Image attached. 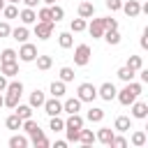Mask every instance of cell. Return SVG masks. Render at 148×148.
<instances>
[{
    "label": "cell",
    "instance_id": "cell-1",
    "mask_svg": "<svg viewBox=\"0 0 148 148\" xmlns=\"http://www.w3.org/2000/svg\"><path fill=\"white\" fill-rule=\"evenodd\" d=\"M141 90H143V88H141V83L127 81V83H125V88L116 92V97H118V102H120L123 106H130V104H132V102H134V99L141 95Z\"/></svg>",
    "mask_w": 148,
    "mask_h": 148
},
{
    "label": "cell",
    "instance_id": "cell-43",
    "mask_svg": "<svg viewBox=\"0 0 148 148\" xmlns=\"http://www.w3.org/2000/svg\"><path fill=\"white\" fill-rule=\"evenodd\" d=\"M104 5H106V9H111V12H118V9L123 7V0H104Z\"/></svg>",
    "mask_w": 148,
    "mask_h": 148
},
{
    "label": "cell",
    "instance_id": "cell-4",
    "mask_svg": "<svg viewBox=\"0 0 148 148\" xmlns=\"http://www.w3.org/2000/svg\"><path fill=\"white\" fill-rule=\"evenodd\" d=\"M76 97H79L81 102H92V99L97 97V88H95L92 83H81L79 90H76Z\"/></svg>",
    "mask_w": 148,
    "mask_h": 148
},
{
    "label": "cell",
    "instance_id": "cell-27",
    "mask_svg": "<svg viewBox=\"0 0 148 148\" xmlns=\"http://www.w3.org/2000/svg\"><path fill=\"white\" fill-rule=\"evenodd\" d=\"M18 60V53L14 51V49H2V53H0V62H16Z\"/></svg>",
    "mask_w": 148,
    "mask_h": 148
},
{
    "label": "cell",
    "instance_id": "cell-34",
    "mask_svg": "<svg viewBox=\"0 0 148 148\" xmlns=\"http://www.w3.org/2000/svg\"><path fill=\"white\" fill-rule=\"evenodd\" d=\"M49 9H51V18H53V23H58V21L65 16V9L58 7V5H49Z\"/></svg>",
    "mask_w": 148,
    "mask_h": 148
},
{
    "label": "cell",
    "instance_id": "cell-48",
    "mask_svg": "<svg viewBox=\"0 0 148 148\" xmlns=\"http://www.w3.org/2000/svg\"><path fill=\"white\" fill-rule=\"evenodd\" d=\"M136 72H139L141 81H143V83H148V69H143V67H141V69H136Z\"/></svg>",
    "mask_w": 148,
    "mask_h": 148
},
{
    "label": "cell",
    "instance_id": "cell-32",
    "mask_svg": "<svg viewBox=\"0 0 148 148\" xmlns=\"http://www.w3.org/2000/svg\"><path fill=\"white\" fill-rule=\"evenodd\" d=\"M49 130H53V132H62V130H65V120H62L60 116H51Z\"/></svg>",
    "mask_w": 148,
    "mask_h": 148
},
{
    "label": "cell",
    "instance_id": "cell-20",
    "mask_svg": "<svg viewBox=\"0 0 148 148\" xmlns=\"http://www.w3.org/2000/svg\"><path fill=\"white\" fill-rule=\"evenodd\" d=\"M79 16L81 18H92L95 16V5L92 2H81L79 5Z\"/></svg>",
    "mask_w": 148,
    "mask_h": 148
},
{
    "label": "cell",
    "instance_id": "cell-2",
    "mask_svg": "<svg viewBox=\"0 0 148 148\" xmlns=\"http://www.w3.org/2000/svg\"><path fill=\"white\" fill-rule=\"evenodd\" d=\"M5 106H9V109H14L16 104H18V99H21V95H23V83L21 81H12V83H7V88H5Z\"/></svg>",
    "mask_w": 148,
    "mask_h": 148
},
{
    "label": "cell",
    "instance_id": "cell-36",
    "mask_svg": "<svg viewBox=\"0 0 148 148\" xmlns=\"http://www.w3.org/2000/svg\"><path fill=\"white\" fill-rule=\"evenodd\" d=\"M127 67H130V69H134V72H136V69H141V67H143L141 56H130V58H127Z\"/></svg>",
    "mask_w": 148,
    "mask_h": 148
},
{
    "label": "cell",
    "instance_id": "cell-22",
    "mask_svg": "<svg viewBox=\"0 0 148 148\" xmlns=\"http://www.w3.org/2000/svg\"><path fill=\"white\" fill-rule=\"evenodd\" d=\"M113 130H118V132H127V130H132V120H130L127 116H118L116 123H113Z\"/></svg>",
    "mask_w": 148,
    "mask_h": 148
},
{
    "label": "cell",
    "instance_id": "cell-44",
    "mask_svg": "<svg viewBox=\"0 0 148 148\" xmlns=\"http://www.w3.org/2000/svg\"><path fill=\"white\" fill-rule=\"evenodd\" d=\"M9 32H12L9 23L7 21H0V37H9Z\"/></svg>",
    "mask_w": 148,
    "mask_h": 148
},
{
    "label": "cell",
    "instance_id": "cell-47",
    "mask_svg": "<svg viewBox=\"0 0 148 148\" xmlns=\"http://www.w3.org/2000/svg\"><path fill=\"white\" fill-rule=\"evenodd\" d=\"M141 49H148V30H143L141 35Z\"/></svg>",
    "mask_w": 148,
    "mask_h": 148
},
{
    "label": "cell",
    "instance_id": "cell-54",
    "mask_svg": "<svg viewBox=\"0 0 148 148\" xmlns=\"http://www.w3.org/2000/svg\"><path fill=\"white\" fill-rule=\"evenodd\" d=\"M7 2H12V5H16V2H21V0H7Z\"/></svg>",
    "mask_w": 148,
    "mask_h": 148
},
{
    "label": "cell",
    "instance_id": "cell-12",
    "mask_svg": "<svg viewBox=\"0 0 148 148\" xmlns=\"http://www.w3.org/2000/svg\"><path fill=\"white\" fill-rule=\"evenodd\" d=\"M132 118H139V120H143V118H148V104L146 102H132Z\"/></svg>",
    "mask_w": 148,
    "mask_h": 148
},
{
    "label": "cell",
    "instance_id": "cell-5",
    "mask_svg": "<svg viewBox=\"0 0 148 148\" xmlns=\"http://www.w3.org/2000/svg\"><path fill=\"white\" fill-rule=\"evenodd\" d=\"M42 109L46 111V116H60L62 113V102H60V97H51V99H44Z\"/></svg>",
    "mask_w": 148,
    "mask_h": 148
},
{
    "label": "cell",
    "instance_id": "cell-30",
    "mask_svg": "<svg viewBox=\"0 0 148 148\" xmlns=\"http://www.w3.org/2000/svg\"><path fill=\"white\" fill-rule=\"evenodd\" d=\"M58 44H60L62 49H72V44H74L72 32H60V35H58Z\"/></svg>",
    "mask_w": 148,
    "mask_h": 148
},
{
    "label": "cell",
    "instance_id": "cell-17",
    "mask_svg": "<svg viewBox=\"0 0 148 148\" xmlns=\"http://www.w3.org/2000/svg\"><path fill=\"white\" fill-rule=\"evenodd\" d=\"M9 35H12V39H16V42H21V44H23V42H28V37H30V32H28V28H25V25L14 28Z\"/></svg>",
    "mask_w": 148,
    "mask_h": 148
},
{
    "label": "cell",
    "instance_id": "cell-7",
    "mask_svg": "<svg viewBox=\"0 0 148 148\" xmlns=\"http://www.w3.org/2000/svg\"><path fill=\"white\" fill-rule=\"evenodd\" d=\"M35 35L39 39H49L53 35V23L51 21H35Z\"/></svg>",
    "mask_w": 148,
    "mask_h": 148
},
{
    "label": "cell",
    "instance_id": "cell-52",
    "mask_svg": "<svg viewBox=\"0 0 148 148\" xmlns=\"http://www.w3.org/2000/svg\"><path fill=\"white\" fill-rule=\"evenodd\" d=\"M7 5V0H0V12H2V7Z\"/></svg>",
    "mask_w": 148,
    "mask_h": 148
},
{
    "label": "cell",
    "instance_id": "cell-41",
    "mask_svg": "<svg viewBox=\"0 0 148 148\" xmlns=\"http://www.w3.org/2000/svg\"><path fill=\"white\" fill-rule=\"evenodd\" d=\"M102 21H104V28H106V30H118V21H116V18H111V16H104Z\"/></svg>",
    "mask_w": 148,
    "mask_h": 148
},
{
    "label": "cell",
    "instance_id": "cell-14",
    "mask_svg": "<svg viewBox=\"0 0 148 148\" xmlns=\"http://www.w3.org/2000/svg\"><path fill=\"white\" fill-rule=\"evenodd\" d=\"M62 111H67V113H79V111H81V99H79V97L65 99V102H62Z\"/></svg>",
    "mask_w": 148,
    "mask_h": 148
},
{
    "label": "cell",
    "instance_id": "cell-15",
    "mask_svg": "<svg viewBox=\"0 0 148 148\" xmlns=\"http://www.w3.org/2000/svg\"><path fill=\"white\" fill-rule=\"evenodd\" d=\"M83 127V118L79 113H69V118L65 120V130H81Z\"/></svg>",
    "mask_w": 148,
    "mask_h": 148
},
{
    "label": "cell",
    "instance_id": "cell-28",
    "mask_svg": "<svg viewBox=\"0 0 148 148\" xmlns=\"http://www.w3.org/2000/svg\"><path fill=\"white\" fill-rule=\"evenodd\" d=\"M37 69H42V72H46V69H51V65H53V60H51V56H39L37 53Z\"/></svg>",
    "mask_w": 148,
    "mask_h": 148
},
{
    "label": "cell",
    "instance_id": "cell-16",
    "mask_svg": "<svg viewBox=\"0 0 148 148\" xmlns=\"http://www.w3.org/2000/svg\"><path fill=\"white\" fill-rule=\"evenodd\" d=\"M95 139H97L99 143L109 146V143H111V139H113V130H111V127H99V132L95 134Z\"/></svg>",
    "mask_w": 148,
    "mask_h": 148
},
{
    "label": "cell",
    "instance_id": "cell-50",
    "mask_svg": "<svg viewBox=\"0 0 148 148\" xmlns=\"http://www.w3.org/2000/svg\"><path fill=\"white\" fill-rule=\"evenodd\" d=\"M21 2H23L25 7H32V9H35V7H37V5L42 2V0H21Z\"/></svg>",
    "mask_w": 148,
    "mask_h": 148
},
{
    "label": "cell",
    "instance_id": "cell-21",
    "mask_svg": "<svg viewBox=\"0 0 148 148\" xmlns=\"http://www.w3.org/2000/svg\"><path fill=\"white\" fill-rule=\"evenodd\" d=\"M14 113H16L21 120L32 118V106H30V104H16V106H14Z\"/></svg>",
    "mask_w": 148,
    "mask_h": 148
},
{
    "label": "cell",
    "instance_id": "cell-8",
    "mask_svg": "<svg viewBox=\"0 0 148 148\" xmlns=\"http://www.w3.org/2000/svg\"><path fill=\"white\" fill-rule=\"evenodd\" d=\"M35 58H37V46L23 42V46H21V51H18V60H23V62H32Z\"/></svg>",
    "mask_w": 148,
    "mask_h": 148
},
{
    "label": "cell",
    "instance_id": "cell-33",
    "mask_svg": "<svg viewBox=\"0 0 148 148\" xmlns=\"http://www.w3.org/2000/svg\"><path fill=\"white\" fill-rule=\"evenodd\" d=\"M51 95L53 97H62L65 95V81H53L51 83Z\"/></svg>",
    "mask_w": 148,
    "mask_h": 148
},
{
    "label": "cell",
    "instance_id": "cell-49",
    "mask_svg": "<svg viewBox=\"0 0 148 148\" xmlns=\"http://www.w3.org/2000/svg\"><path fill=\"white\" fill-rule=\"evenodd\" d=\"M7 83H9V81H7V76H5V74H0V92H5Z\"/></svg>",
    "mask_w": 148,
    "mask_h": 148
},
{
    "label": "cell",
    "instance_id": "cell-9",
    "mask_svg": "<svg viewBox=\"0 0 148 148\" xmlns=\"http://www.w3.org/2000/svg\"><path fill=\"white\" fill-rule=\"evenodd\" d=\"M116 92H118V90H116V86H113V83H109V81H106V83H102V86L97 88V97H102L104 102H111V99L116 97Z\"/></svg>",
    "mask_w": 148,
    "mask_h": 148
},
{
    "label": "cell",
    "instance_id": "cell-3",
    "mask_svg": "<svg viewBox=\"0 0 148 148\" xmlns=\"http://www.w3.org/2000/svg\"><path fill=\"white\" fill-rule=\"evenodd\" d=\"M88 62H90V46H88V44H79V46L74 49V65L86 67Z\"/></svg>",
    "mask_w": 148,
    "mask_h": 148
},
{
    "label": "cell",
    "instance_id": "cell-23",
    "mask_svg": "<svg viewBox=\"0 0 148 148\" xmlns=\"http://www.w3.org/2000/svg\"><path fill=\"white\" fill-rule=\"evenodd\" d=\"M79 141H81L83 146H92V143H95L97 139H95L92 130H83V127H81V130H79Z\"/></svg>",
    "mask_w": 148,
    "mask_h": 148
},
{
    "label": "cell",
    "instance_id": "cell-26",
    "mask_svg": "<svg viewBox=\"0 0 148 148\" xmlns=\"http://www.w3.org/2000/svg\"><path fill=\"white\" fill-rule=\"evenodd\" d=\"M104 39H106V44H111V46H116V44H120V32L118 30H104V35H102Z\"/></svg>",
    "mask_w": 148,
    "mask_h": 148
},
{
    "label": "cell",
    "instance_id": "cell-24",
    "mask_svg": "<svg viewBox=\"0 0 148 148\" xmlns=\"http://www.w3.org/2000/svg\"><path fill=\"white\" fill-rule=\"evenodd\" d=\"M44 99H46V97H44V92H42L39 88H35V90H32V95H30V106H32V109H39V106L44 104Z\"/></svg>",
    "mask_w": 148,
    "mask_h": 148
},
{
    "label": "cell",
    "instance_id": "cell-11",
    "mask_svg": "<svg viewBox=\"0 0 148 148\" xmlns=\"http://www.w3.org/2000/svg\"><path fill=\"white\" fill-rule=\"evenodd\" d=\"M86 28H88V32H90V35H92L95 39H99V37L104 35V30H106V28H104V21H102V18H92V21H90V25H86Z\"/></svg>",
    "mask_w": 148,
    "mask_h": 148
},
{
    "label": "cell",
    "instance_id": "cell-19",
    "mask_svg": "<svg viewBox=\"0 0 148 148\" xmlns=\"http://www.w3.org/2000/svg\"><path fill=\"white\" fill-rule=\"evenodd\" d=\"M86 118H88L90 123H102V120H104V109H99V106H90L88 113H86Z\"/></svg>",
    "mask_w": 148,
    "mask_h": 148
},
{
    "label": "cell",
    "instance_id": "cell-38",
    "mask_svg": "<svg viewBox=\"0 0 148 148\" xmlns=\"http://www.w3.org/2000/svg\"><path fill=\"white\" fill-rule=\"evenodd\" d=\"M60 81H65V83L74 81V69H72V67H62V69H60Z\"/></svg>",
    "mask_w": 148,
    "mask_h": 148
},
{
    "label": "cell",
    "instance_id": "cell-40",
    "mask_svg": "<svg viewBox=\"0 0 148 148\" xmlns=\"http://www.w3.org/2000/svg\"><path fill=\"white\" fill-rule=\"evenodd\" d=\"M37 18H39V21H51V23H53V18H51V9H49V7H42V9L37 12Z\"/></svg>",
    "mask_w": 148,
    "mask_h": 148
},
{
    "label": "cell",
    "instance_id": "cell-18",
    "mask_svg": "<svg viewBox=\"0 0 148 148\" xmlns=\"http://www.w3.org/2000/svg\"><path fill=\"white\" fill-rule=\"evenodd\" d=\"M0 72L9 79V76H16L18 74V60L16 62H0Z\"/></svg>",
    "mask_w": 148,
    "mask_h": 148
},
{
    "label": "cell",
    "instance_id": "cell-25",
    "mask_svg": "<svg viewBox=\"0 0 148 148\" xmlns=\"http://www.w3.org/2000/svg\"><path fill=\"white\" fill-rule=\"evenodd\" d=\"M116 74H118V79H120V81H125V83H127V81H134V76H136V72H134V69H130L127 65H125V67H120Z\"/></svg>",
    "mask_w": 148,
    "mask_h": 148
},
{
    "label": "cell",
    "instance_id": "cell-39",
    "mask_svg": "<svg viewBox=\"0 0 148 148\" xmlns=\"http://www.w3.org/2000/svg\"><path fill=\"white\" fill-rule=\"evenodd\" d=\"M146 143V132H134L132 134V146H143Z\"/></svg>",
    "mask_w": 148,
    "mask_h": 148
},
{
    "label": "cell",
    "instance_id": "cell-37",
    "mask_svg": "<svg viewBox=\"0 0 148 148\" xmlns=\"http://www.w3.org/2000/svg\"><path fill=\"white\" fill-rule=\"evenodd\" d=\"M2 14H5V18H16V16H18V9H16V5L9 2V5L2 7Z\"/></svg>",
    "mask_w": 148,
    "mask_h": 148
},
{
    "label": "cell",
    "instance_id": "cell-13",
    "mask_svg": "<svg viewBox=\"0 0 148 148\" xmlns=\"http://www.w3.org/2000/svg\"><path fill=\"white\" fill-rule=\"evenodd\" d=\"M18 18H21V23H23V25H30V23H35V21H37V14H35V9H32V7H25V9H21V12H18Z\"/></svg>",
    "mask_w": 148,
    "mask_h": 148
},
{
    "label": "cell",
    "instance_id": "cell-45",
    "mask_svg": "<svg viewBox=\"0 0 148 148\" xmlns=\"http://www.w3.org/2000/svg\"><path fill=\"white\" fill-rule=\"evenodd\" d=\"M32 146H35V148H46V146H49V139H46V136H39V139L32 141Z\"/></svg>",
    "mask_w": 148,
    "mask_h": 148
},
{
    "label": "cell",
    "instance_id": "cell-6",
    "mask_svg": "<svg viewBox=\"0 0 148 148\" xmlns=\"http://www.w3.org/2000/svg\"><path fill=\"white\" fill-rule=\"evenodd\" d=\"M21 127L25 130V134L30 136V141H35V139H39V136H44V132L39 130V125L32 120V118H25L23 123H21Z\"/></svg>",
    "mask_w": 148,
    "mask_h": 148
},
{
    "label": "cell",
    "instance_id": "cell-35",
    "mask_svg": "<svg viewBox=\"0 0 148 148\" xmlns=\"http://www.w3.org/2000/svg\"><path fill=\"white\" fill-rule=\"evenodd\" d=\"M69 28H72V32H83L86 30V18H72V23H69Z\"/></svg>",
    "mask_w": 148,
    "mask_h": 148
},
{
    "label": "cell",
    "instance_id": "cell-51",
    "mask_svg": "<svg viewBox=\"0 0 148 148\" xmlns=\"http://www.w3.org/2000/svg\"><path fill=\"white\" fill-rule=\"evenodd\" d=\"M44 5H56V0H42Z\"/></svg>",
    "mask_w": 148,
    "mask_h": 148
},
{
    "label": "cell",
    "instance_id": "cell-31",
    "mask_svg": "<svg viewBox=\"0 0 148 148\" xmlns=\"http://www.w3.org/2000/svg\"><path fill=\"white\" fill-rule=\"evenodd\" d=\"M21 118L16 116V113H12V116H7V120H5V125H7V130H21Z\"/></svg>",
    "mask_w": 148,
    "mask_h": 148
},
{
    "label": "cell",
    "instance_id": "cell-53",
    "mask_svg": "<svg viewBox=\"0 0 148 148\" xmlns=\"http://www.w3.org/2000/svg\"><path fill=\"white\" fill-rule=\"evenodd\" d=\"M0 106H5V99H2V92H0Z\"/></svg>",
    "mask_w": 148,
    "mask_h": 148
},
{
    "label": "cell",
    "instance_id": "cell-42",
    "mask_svg": "<svg viewBox=\"0 0 148 148\" xmlns=\"http://www.w3.org/2000/svg\"><path fill=\"white\" fill-rule=\"evenodd\" d=\"M109 146H113V148H125L127 146V141H125V136H116L113 134V139H111V143Z\"/></svg>",
    "mask_w": 148,
    "mask_h": 148
},
{
    "label": "cell",
    "instance_id": "cell-10",
    "mask_svg": "<svg viewBox=\"0 0 148 148\" xmlns=\"http://www.w3.org/2000/svg\"><path fill=\"white\" fill-rule=\"evenodd\" d=\"M130 18H134V16H139L141 14V5H139V0H127V2H123V7H120Z\"/></svg>",
    "mask_w": 148,
    "mask_h": 148
},
{
    "label": "cell",
    "instance_id": "cell-46",
    "mask_svg": "<svg viewBox=\"0 0 148 148\" xmlns=\"http://www.w3.org/2000/svg\"><path fill=\"white\" fill-rule=\"evenodd\" d=\"M65 132H67V141H74V143L79 141V130H65Z\"/></svg>",
    "mask_w": 148,
    "mask_h": 148
},
{
    "label": "cell",
    "instance_id": "cell-29",
    "mask_svg": "<svg viewBox=\"0 0 148 148\" xmlns=\"http://www.w3.org/2000/svg\"><path fill=\"white\" fill-rule=\"evenodd\" d=\"M30 141H28V136H21V134H14L12 139H9V148H25Z\"/></svg>",
    "mask_w": 148,
    "mask_h": 148
}]
</instances>
